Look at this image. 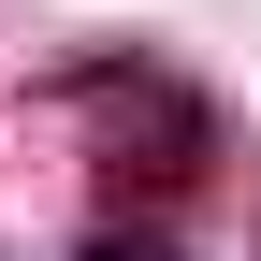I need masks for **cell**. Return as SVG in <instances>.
Here are the masks:
<instances>
[{
  "instance_id": "cell-1",
  "label": "cell",
  "mask_w": 261,
  "mask_h": 261,
  "mask_svg": "<svg viewBox=\"0 0 261 261\" xmlns=\"http://www.w3.org/2000/svg\"><path fill=\"white\" fill-rule=\"evenodd\" d=\"M87 261H145V247H87Z\"/></svg>"
}]
</instances>
